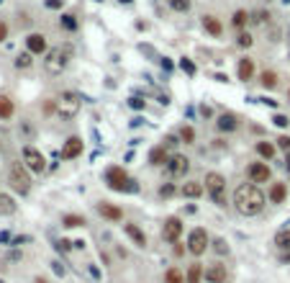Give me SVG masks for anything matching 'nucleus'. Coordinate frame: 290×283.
Listing matches in <instances>:
<instances>
[{
	"label": "nucleus",
	"instance_id": "obj_1",
	"mask_svg": "<svg viewBox=\"0 0 290 283\" xmlns=\"http://www.w3.org/2000/svg\"><path fill=\"white\" fill-rule=\"evenodd\" d=\"M234 206L241 216H257L265 208V193L254 183H241L234 190Z\"/></svg>",
	"mask_w": 290,
	"mask_h": 283
},
{
	"label": "nucleus",
	"instance_id": "obj_2",
	"mask_svg": "<svg viewBox=\"0 0 290 283\" xmlns=\"http://www.w3.org/2000/svg\"><path fill=\"white\" fill-rule=\"evenodd\" d=\"M72 59V47L65 44V47H54L47 52V59H44V70H47V75H62L65 67L70 65Z\"/></svg>",
	"mask_w": 290,
	"mask_h": 283
},
{
	"label": "nucleus",
	"instance_id": "obj_3",
	"mask_svg": "<svg viewBox=\"0 0 290 283\" xmlns=\"http://www.w3.org/2000/svg\"><path fill=\"white\" fill-rule=\"evenodd\" d=\"M80 106H82V98L74 91H65L57 98V113H59V118H65V121H72V118L80 113Z\"/></svg>",
	"mask_w": 290,
	"mask_h": 283
},
{
	"label": "nucleus",
	"instance_id": "obj_4",
	"mask_svg": "<svg viewBox=\"0 0 290 283\" xmlns=\"http://www.w3.org/2000/svg\"><path fill=\"white\" fill-rule=\"evenodd\" d=\"M105 183H108L113 190H126V193H136V190H139L136 181H131V178L126 175V170L118 168V165L105 170Z\"/></svg>",
	"mask_w": 290,
	"mask_h": 283
},
{
	"label": "nucleus",
	"instance_id": "obj_5",
	"mask_svg": "<svg viewBox=\"0 0 290 283\" xmlns=\"http://www.w3.org/2000/svg\"><path fill=\"white\" fill-rule=\"evenodd\" d=\"M206 190H208V196L211 201L216 203V206H226V178L221 173H208L206 175Z\"/></svg>",
	"mask_w": 290,
	"mask_h": 283
},
{
	"label": "nucleus",
	"instance_id": "obj_6",
	"mask_svg": "<svg viewBox=\"0 0 290 283\" xmlns=\"http://www.w3.org/2000/svg\"><path fill=\"white\" fill-rule=\"evenodd\" d=\"M8 178H10V186L16 188L21 196H26V193L31 190V178H28V168L23 165V162H13Z\"/></svg>",
	"mask_w": 290,
	"mask_h": 283
},
{
	"label": "nucleus",
	"instance_id": "obj_7",
	"mask_svg": "<svg viewBox=\"0 0 290 283\" xmlns=\"http://www.w3.org/2000/svg\"><path fill=\"white\" fill-rule=\"evenodd\" d=\"M208 242H211L208 232H206L203 227H195V229L188 234V252H190V255H195V258H201L203 252L208 250Z\"/></svg>",
	"mask_w": 290,
	"mask_h": 283
},
{
	"label": "nucleus",
	"instance_id": "obj_8",
	"mask_svg": "<svg viewBox=\"0 0 290 283\" xmlns=\"http://www.w3.org/2000/svg\"><path fill=\"white\" fill-rule=\"evenodd\" d=\"M23 165L31 173H44L47 170V160L36 150V147H23Z\"/></svg>",
	"mask_w": 290,
	"mask_h": 283
},
{
	"label": "nucleus",
	"instance_id": "obj_9",
	"mask_svg": "<svg viewBox=\"0 0 290 283\" xmlns=\"http://www.w3.org/2000/svg\"><path fill=\"white\" fill-rule=\"evenodd\" d=\"M164 168H167V175L170 178H185V173L190 170V160L185 155H172Z\"/></svg>",
	"mask_w": 290,
	"mask_h": 283
},
{
	"label": "nucleus",
	"instance_id": "obj_10",
	"mask_svg": "<svg viewBox=\"0 0 290 283\" xmlns=\"http://www.w3.org/2000/svg\"><path fill=\"white\" fill-rule=\"evenodd\" d=\"M180 234H182V221H180V216H167L164 219V224H162V237L167 242H177L180 240Z\"/></svg>",
	"mask_w": 290,
	"mask_h": 283
},
{
	"label": "nucleus",
	"instance_id": "obj_11",
	"mask_svg": "<svg viewBox=\"0 0 290 283\" xmlns=\"http://www.w3.org/2000/svg\"><path fill=\"white\" fill-rule=\"evenodd\" d=\"M247 175L249 181L257 186V183H267L270 181V165L267 162H252V165L247 168Z\"/></svg>",
	"mask_w": 290,
	"mask_h": 283
},
{
	"label": "nucleus",
	"instance_id": "obj_12",
	"mask_svg": "<svg viewBox=\"0 0 290 283\" xmlns=\"http://www.w3.org/2000/svg\"><path fill=\"white\" fill-rule=\"evenodd\" d=\"M226 265L223 263H211V265H206L203 268V278L208 281V283H226Z\"/></svg>",
	"mask_w": 290,
	"mask_h": 283
},
{
	"label": "nucleus",
	"instance_id": "obj_13",
	"mask_svg": "<svg viewBox=\"0 0 290 283\" xmlns=\"http://www.w3.org/2000/svg\"><path fill=\"white\" fill-rule=\"evenodd\" d=\"M82 155V139L80 137H70L62 147V152H59V157L62 160H74V157H80Z\"/></svg>",
	"mask_w": 290,
	"mask_h": 283
},
{
	"label": "nucleus",
	"instance_id": "obj_14",
	"mask_svg": "<svg viewBox=\"0 0 290 283\" xmlns=\"http://www.w3.org/2000/svg\"><path fill=\"white\" fill-rule=\"evenodd\" d=\"M26 49L31 54H44L47 52V36L44 34H28L26 36Z\"/></svg>",
	"mask_w": 290,
	"mask_h": 283
},
{
	"label": "nucleus",
	"instance_id": "obj_15",
	"mask_svg": "<svg viewBox=\"0 0 290 283\" xmlns=\"http://www.w3.org/2000/svg\"><path fill=\"white\" fill-rule=\"evenodd\" d=\"M236 75H239V80L249 83V80L254 78V59L241 57V59H239V67H236Z\"/></svg>",
	"mask_w": 290,
	"mask_h": 283
},
{
	"label": "nucleus",
	"instance_id": "obj_16",
	"mask_svg": "<svg viewBox=\"0 0 290 283\" xmlns=\"http://www.w3.org/2000/svg\"><path fill=\"white\" fill-rule=\"evenodd\" d=\"M124 232H126V237H129L136 247H146V234H144V229H139L136 224H124Z\"/></svg>",
	"mask_w": 290,
	"mask_h": 283
},
{
	"label": "nucleus",
	"instance_id": "obj_17",
	"mask_svg": "<svg viewBox=\"0 0 290 283\" xmlns=\"http://www.w3.org/2000/svg\"><path fill=\"white\" fill-rule=\"evenodd\" d=\"M98 214H100L103 219H108V221H121V219H124V211H121L118 206H113V203H105V201L98 206Z\"/></svg>",
	"mask_w": 290,
	"mask_h": 283
},
{
	"label": "nucleus",
	"instance_id": "obj_18",
	"mask_svg": "<svg viewBox=\"0 0 290 283\" xmlns=\"http://www.w3.org/2000/svg\"><path fill=\"white\" fill-rule=\"evenodd\" d=\"M180 196H182V198H201V196H203V183L188 181L185 186L180 188Z\"/></svg>",
	"mask_w": 290,
	"mask_h": 283
},
{
	"label": "nucleus",
	"instance_id": "obj_19",
	"mask_svg": "<svg viewBox=\"0 0 290 283\" xmlns=\"http://www.w3.org/2000/svg\"><path fill=\"white\" fill-rule=\"evenodd\" d=\"M167 160H170V155H167L164 144L151 147V150H149V165H167Z\"/></svg>",
	"mask_w": 290,
	"mask_h": 283
},
{
	"label": "nucleus",
	"instance_id": "obj_20",
	"mask_svg": "<svg viewBox=\"0 0 290 283\" xmlns=\"http://www.w3.org/2000/svg\"><path fill=\"white\" fill-rule=\"evenodd\" d=\"M267 198H270L272 203H283V201L288 198V186H285V183H272L270 190H267Z\"/></svg>",
	"mask_w": 290,
	"mask_h": 283
},
{
	"label": "nucleus",
	"instance_id": "obj_21",
	"mask_svg": "<svg viewBox=\"0 0 290 283\" xmlns=\"http://www.w3.org/2000/svg\"><path fill=\"white\" fill-rule=\"evenodd\" d=\"M216 126H218L221 131H234V129L239 126V118H236V113H221L218 121H216Z\"/></svg>",
	"mask_w": 290,
	"mask_h": 283
},
{
	"label": "nucleus",
	"instance_id": "obj_22",
	"mask_svg": "<svg viewBox=\"0 0 290 283\" xmlns=\"http://www.w3.org/2000/svg\"><path fill=\"white\" fill-rule=\"evenodd\" d=\"M203 281V265L201 263H190L185 271V283H201Z\"/></svg>",
	"mask_w": 290,
	"mask_h": 283
},
{
	"label": "nucleus",
	"instance_id": "obj_23",
	"mask_svg": "<svg viewBox=\"0 0 290 283\" xmlns=\"http://www.w3.org/2000/svg\"><path fill=\"white\" fill-rule=\"evenodd\" d=\"M203 28L211 34V36H221L223 34V26L218 18H213V16H203Z\"/></svg>",
	"mask_w": 290,
	"mask_h": 283
},
{
	"label": "nucleus",
	"instance_id": "obj_24",
	"mask_svg": "<svg viewBox=\"0 0 290 283\" xmlns=\"http://www.w3.org/2000/svg\"><path fill=\"white\" fill-rule=\"evenodd\" d=\"M62 224H65L67 229H72V227H85L87 221H85V216H80V214H65V216H62Z\"/></svg>",
	"mask_w": 290,
	"mask_h": 283
},
{
	"label": "nucleus",
	"instance_id": "obj_25",
	"mask_svg": "<svg viewBox=\"0 0 290 283\" xmlns=\"http://www.w3.org/2000/svg\"><path fill=\"white\" fill-rule=\"evenodd\" d=\"M16 106H13V100L8 95H0V118H10Z\"/></svg>",
	"mask_w": 290,
	"mask_h": 283
},
{
	"label": "nucleus",
	"instance_id": "obj_26",
	"mask_svg": "<svg viewBox=\"0 0 290 283\" xmlns=\"http://www.w3.org/2000/svg\"><path fill=\"white\" fill-rule=\"evenodd\" d=\"M0 214H3V216L16 214V203H13V198L10 196H3V193H0Z\"/></svg>",
	"mask_w": 290,
	"mask_h": 283
},
{
	"label": "nucleus",
	"instance_id": "obj_27",
	"mask_svg": "<svg viewBox=\"0 0 290 283\" xmlns=\"http://www.w3.org/2000/svg\"><path fill=\"white\" fill-rule=\"evenodd\" d=\"M257 155L265 157V160H272L275 157V144L272 142H257Z\"/></svg>",
	"mask_w": 290,
	"mask_h": 283
},
{
	"label": "nucleus",
	"instance_id": "obj_28",
	"mask_svg": "<svg viewBox=\"0 0 290 283\" xmlns=\"http://www.w3.org/2000/svg\"><path fill=\"white\" fill-rule=\"evenodd\" d=\"M275 245H278L280 250H290V229L288 227L275 234Z\"/></svg>",
	"mask_w": 290,
	"mask_h": 283
},
{
	"label": "nucleus",
	"instance_id": "obj_29",
	"mask_svg": "<svg viewBox=\"0 0 290 283\" xmlns=\"http://www.w3.org/2000/svg\"><path fill=\"white\" fill-rule=\"evenodd\" d=\"M164 283H185V273H180L177 268H167V273H164Z\"/></svg>",
	"mask_w": 290,
	"mask_h": 283
},
{
	"label": "nucleus",
	"instance_id": "obj_30",
	"mask_svg": "<svg viewBox=\"0 0 290 283\" xmlns=\"http://www.w3.org/2000/svg\"><path fill=\"white\" fill-rule=\"evenodd\" d=\"M259 83H262V88H267V91H272L275 85H278V75H275L272 70H265L262 78H259Z\"/></svg>",
	"mask_w": 290,
	"mask_h": 283
},
{
	"label": "nucleus",
	"instance_id": "obj_31",
	"mask_svg": "<svg viewBox=\"0 0 290 283\" xmlns=\"http://www.w3.org/2000/svg\"><path fill=\"white\" fill-rule=\"evenodd\" d=\"M31 57H34L31 52H21V54L16 57V67H18V70H28V67L34 65V59H31Z\"/></svg>",
	"mask_w": 290,
	"mask_h": 283
},
{
	"label": "nucleus",
	"instance_id": "obj_32",
	"mask_svg": "<svg viewBox=\"0 0 290 283\" xmlns=\"http://www.w3.org/2000/svg\"><path fill=\"white\" fill-rule=\"evenodd\" d=\"M247 21H249V13H247V10H236L234 18H231V23H234L236 28H244V26H247Z\"/></svg>",
	"mask_w": 290,
	"mask_h": 283
},
{
	"label": "nucleus",
	"instance_id": "obj_33",
	"mask_svg": "<svg viewBox=\"0 0 290 283\" xmlns=\"http://www.w3.org/2000/svg\"><path fill=\"white\" fill-rule=\"evenodd\" d=\"M180 142L193 144V142H195V129H193V126H182V129H180Z\"/></svg>",
	"mask_w": 290,
	"mask_h": 283
},
{
	"label": "nucleus",
	"instance_id": "obj_34",
	"mask_svg": "<svg viewBox=\"0 0 290 283\" xmlns=\"http://www.w3.org/2000/svg\"><path fill=\"white\" fill-rule=\"evenodd\" d=\"M167 3H170V8L177 10V13H188L190 10V0H167Z\"/></svg>",
	"mask_w": 290,
	"mask_h": 283
},
{
	"label": "nucleus",
	"instance_id": "obj_35",
	"mask_svg": "<svg viewBox=\"0 0 290 283\" xmlns=\"http://www.w3.org/2000/svg\"><path fill=\"white\" fill-rule=\"evenodd\" d=\"M159 198H170V196H175V193H177V188L172 186V183H164V186H159Z\"/></svg>",
	"mask_w": 290,
	"mask_h": 283
},
{
	"label": "nucleus",
	"instance_id": "obj_36",
	"mask_svg": "<svg viewBox=\"0 0 290 283\" xmlns=\"http://www.w3.org/2000/svg\"><path fill=\"white\" fill-rule=\"evenodd\" d=\"M129 106H131L134 111H144V108H146V100L139 98V95H131V98H129Z\"/></svg>",
	"mask_w": 290,
	"mask_h": 283
},
{
	"label": "nucleus",
	"instance_id": "obj_37",
	"mask_svg": "<svg viewBox=\"0 0 290 283\" xmlns=\"http://www.w3.org/2000/svg\"><path fill=\"white\" fill-rule=\"evenodd\" d=\"M272 124L280 126V129H288V126H290V118L283 116V113H275V116H272Z\"/></svg>",
	"mask_w": 290,
	"mask_h": 283
},
{
	"label": "nucleus",
	"instance_id": "obj_38",
	"mask_svg": "<svg viewBox=\"0 0 290 283\" xmlns=\"http://www.w3.org/2000/svg\"><path fill=\"white\" fill-rule=\"evenodd\" d=\"M62 26L67 28V31H77V21H74V16H62Z\"/></svg>",
	"mask_w": 290,
	"mask_h": 283
},
{
	"label": "nucleus",
	"instance_id": "obj_39",
	"mask_svg": "<svg viewBox=\"0 0 290 283\" xmlns=\"http://www.w3.org/2000/svg\"><path fill=\"white\" fill-rule=\"evenodd\" d=\"M180 67H182V72H188V75H195V65L190 62V59L182 57V59H180Z\"/></svg>",
	"mask_w": 290,
	"mask_h": 283
},
{
	"label": "nucleus",
	"instance_id": "obj_40",
	"mask_svg": "<svg viewBox=\"0 0 290 283\" xmlns=\"http://www.w3.org/2000/svg\"><path fill=\"white\" fill-rule=\"evenodd\" d=\"M252 41H254V39H252V34H239V39H236L239 47H247V49L252 47Z\"/></svg>",
	"mask_w": 290,
	"mask_h": 283
},
{
	"label": "nucleus",
	"instance_id": "obj_41",
	"mask_svg": "<svg viewBox=\"0 0 290 283\" xmlns=\"http://www.w3.org/2000/svg\"><path fill=\"white\" fill-rule=\"evenodd\" d=\"M213 250H216L218 255H226V252H228V245H226L223 240H213Z\"/></svg>",
	"mask_w": 290,
	"mask_h": 283
},
{
	"label": "nucleus",
	"instance_id": "obj_42",
	"mask_svg": "<svg viewBox=\"0 0 290 283\" xmlns=\"http://www.w3.org/2000/svg\"><path fill=\"white\" fill-rule=\"evenodd\" d=\"M278 147H280L283 152H288V155H290V137H285V134H283V137L278 139Z\"/></svg>",
	"mask_w": 290,
	"mask_h": 283
},
{
	"label": "nucleus",
	"instance_id": "obj_43",
	"mask_svg": "<svg viewBox=\"0 0 290 283\" xmlns=\"http://www.w3.org/2000/svg\"><path fill=\"white\" fill-rule=\"evenodd\" d=\"M54 247H57L59 252H70V250H72V242H70V240H59Z\"/></svg>",
	"mask_w": 290,
	"mask_h": 283
},
{
	"label": "nucleus",
	"instance_id": "obj_44",
	"mask_svg": "<svg viewBox=\"0 0 290 283\" xmlns=\"http://www.w3.org/2000/svg\"><path fill=\"white\" fill-rule=\"evenodd\" d=\"M87 273H90V276H93L95 281H100V278H103V276H100V271H98V265H95V263H90V265H87Z\"/></svg>",
	"mask_w": 290,
	"mask_h": 283
},
{
	"label": "nucleus",
	"instance_id": "obj_45",
	"mask_svg": "<svg viewBox=\"0 0 290 283\" xmlns=\"http://www.w3.org/2000/svg\"><path fill=\"white\" fill-rule=\"evenodd\" d=\"M175 144H180V142H177V137H175V134H167V137H164V147L170 150V147H175Z\"/></svg>",
	"mask_w": 290,
	"mask_h": 283
},
{
	"label": "nucleus",
	"instance_id": "obj_46",
	"mask_svg": "<svg viewBox=\"0 0 290 283\" xmlns=\"http://www.w3.org/2000/svg\"><path fill=\"white\" fill-rule=\"evenodd\" d=\"M52 271H54L57 276H65V265L59 263V260H54V263H52Z\"/></svg>",
	"mask_w": 290,
	"mask_h": 283
},
{
	"label": "nucleus",
	"instance_id": "obj_47",
	"mask_svg": "<svg viewBox=\"0 0 290 283\" xmlns=\"http://www.w3.org/2000/svg\"><path fill=\"white\" fill-rule=\"evenodd\" d=\"M5 39H8V23L0 21V41H5Z\"/></svg>",
	"mask_w": 290,
	"mask_h": 283
},
{
	"label": "nucleus",
	"instance_id": "obj_48",
	"mask_svg": "<svg viewBox=\"0 0 290 283\" xmlns=\"http://www.w3.org/2000/svg\"><path fill=\"white\" fill-rule=\"evenodd\" d=\"M47 8H52V10H59V8H62V0H47Z\"/></svg>",
	"mask_w": 290,
	"mask_h": 283
},
{
	"label": "nucleus",
	"instance_id": "obj_49",
	"mask_svg": "<svg viewBox=\"0 0 290 283\" xmlns=\"http://www.w3.org/2000/svg\"><path fill=\"white\" fill-rule=\"evenodd\" d=\"M0 242H3V245H8V242H13V237H10V232H0Z\"/></svg>",
	"mask_w": 290,
	"mask_h": 283
},
{
	"label": "nucleus",
	"instance_id": "obj_50",
	"mask_svg": "<svg viewBox=\"0 0 290 283\" xmlns=\"http://www.w3.org/2000/svg\"><path fill=\"white\" fill-rule=\"evenodd\" d=\"M262 103H267V106H272V108H278V100H272V98H262Z\"/></svg>",
	"mask_w": 290,
	"mask_h": 283
},
{
	"label": "nucleus",
	"instance_id": "obj_51",
	"mask_svg": "<svg viewBox=\"0 0 290 283\" xmlns=\"http://www.w3.org/2000/svg\"><path fill=\"white\" fill-rule=\"evenodd\" d=\"M162 67H164L167 72H170V70H172V62H170V59H162Z\"/></svg>",
	"mask_w": 290,
	"mask_h": 283
},
{
	"label": "nucleus",
	"instance_id": "obj_52",
	"mask_svg": "<svg viewBox=\"0 0 290 283\" xmlns=\"http://www.w3.org/2000/svg\"><path fill=\"white\" fill-rule=\"evenodd\" d=\"M72 247H77V250H85V242H82V240H74V242H72Z\"/></svg>",
	"mask_w": 290,
	"mask_h": 283
},
{
	"label": "nucleus",
	"instance_id": "obj_53",
	"mask_svg": "<svg viewBox=\"0 0 290 283\" xmlns=\"http://www.w3.org/2000/svg\"><path fill=\"white\" fill-rule=\"evenodd\" d=\"M36 283H47V281H44V278H36Z\"/></svg>",
	"mask_w": 290,
	"mask_h": 283
},
{
	"label": "nucleus",
	"instance_id": "obj_54",
	"mask_svg": "<svg viewBox=\"0 0 290 283\" xmlns=\"http://www.w3.org/2000/svg\"><path fill=\"white\" fill-rule=\"evenodd\" d=\"M121 3H134V0H121Z\"/></svg>",
	"mask_w": 290,
	"mask_h": 283
},
{
	"label": "nucleus",
	"instance_id": "obj_55",
	"mask_svg": "<svg viewBox=\"0 0 290 283\" xmlns=\"http://www.w3.org/2000/svg\"><path fill=\"white\" fill-rule=\"evenodd\" d=\"M283 3H290V0H283Z\"/></svg>",
	"mask_w": 290,
	"mask_h": 283
},
{
	"label": "nucleus",
	"instance_id": "obj_56",
	"mask_svg": "<svg viewBox=\"0 0 290 283\" xmlns=\"http://www.w3.org/2000/svg\"><path fill=\"white\" fill-rule=\"evenodd\" d=\"M288 44H290V36H288Z\"/></svg>",
	"mask_w": 290,
	"mask_h": 283
},
{
	"label": "nucleus",
	"instance_id": "obj_57",
	"mask_svg": "<svg viewBox=\"0 0 290 283\" xmlns=\"http://www.w3.org/2000/svg\"><path fill=\"white\" fill-rule=\"evenodd\" d=\"M288 100H290V93H288Z\"/></svg>",
	"mask_w": 290,
	"mask_h": 283
}]
</instances>
